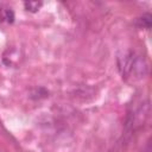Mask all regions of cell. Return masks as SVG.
I'll list each match as a JSON object with an SVG mask.
<instances>
[{"mask_svg":"<svg viewBox=\"0 0 152 152\" xmlns=\"http://www.w3.org/2000/svg\"><path fill=\"white\" fill-rule=\"evenodd\" d=\"M24 5H25V8H26L27 11L34 13V12L39 11V8L42 7L43 2H42V1H26Z\"/></svg>","mask_w":152,"mask_h":152,"instance_id":"1","label":"cell"}]
</instances>
